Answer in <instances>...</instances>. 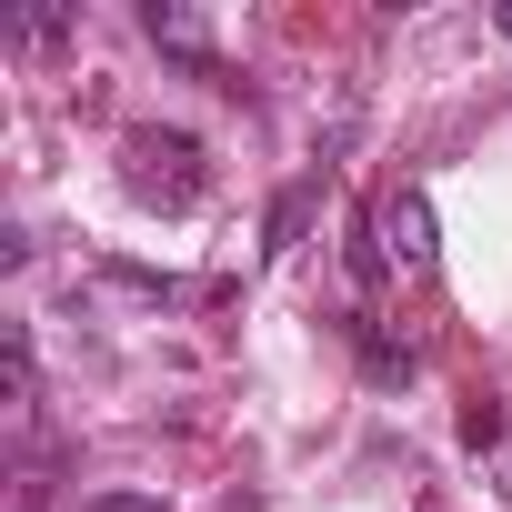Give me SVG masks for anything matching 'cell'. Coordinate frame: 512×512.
Returning <instances> with one entry per match:
<instances>
[{
	"label": "cell",
	"instance_id": "6",
	"mask_svg": "<svg viewBox=\"0 0 512 512\" xmlns=\"http://www.w3.org/2000/svg\"><path fill=\"white\" fill-rule=\"evenodd\" d=\"M462 442H472V452H482V442H502V412H492V402H472V412H462Z\"/></svg>",
	"mask_w": 512,
	"mask_h": 512
},
{
	"label": "cell",
	"instance_id": "4",
	"mask_svg": "<svg viewBox=\"0 0 512 512\" xmlns=\"http://www.w3.org/2000/svg\"><path fill=\"white\" fill-rule=\"evenodd\" d=\"M312 201H322V171H302V181L272 191V211H262V262H282V251L312 231Z\"/></svg>",
	"mask_w": 512,
	"mask_h": 512
},
{
	"label": "cell",
	"instance_id": "7",
	"mask_svg": "<svg viewBox=\"0 0 512 512\" xmlns=\"http://www.w3.org/2000/svg\"><path fill=\"white\" fill-rule=\"evenodd\" d=\"M492 21H502V41H512V0H502V11H492Z\"/></svg>",
	"mask_w": 512,
	"mask_h": 512
},
{
	"label": "cell",
	"instance_id": "2",
	"mask_svg": "<svg viewBox=\"0 0 512 512\" xmlns=\"http://www.w3.org/2000/svg\"><path fill=\"white\" fill-rule=\"evenodd\" d=\"M141 31H151L161 51H181V61H191L201 81H221V91H241V81H231V71L211 61V31H201V11H181V0H151V11H141Z\"/></svg>",
	"mask_w": 512,
	"mask_h": 512
},
{
	"label": "cell",
	"instance_id": "3",
	"mask_svg": "<svg viewBox=\"0 0 512 512\" xmlns=\"http://www.w3.org/2000/svg\"><path fill=\"white\" fill-rule=\"evenodd\" d=\"M382 231H392V262H402V272H432L442 241H432V201H422V191H392V201H382Z\"/></svg>",
	"mask_w": 512,
	"mask_h": 512
},
{
	"label": "cell",
	"instance_id": "1",
	"mask_svg": "<svg viewBox=\"0 0 512 512\" xmlns=\"http://www.w3.org/2000/svg\"><path fill=\"white\" fill-rule=\"evenodd\" d=\"M121 181H131V201L191 211V201H201V141H191V131H131V141H121Z\"/></svg>",
	"mask_w": 512,
	"mask_h": 512
},
{
	"label": "cell",
	"instance_id": "5",
	"mask_svg": "<svg viewBox=\"0 0 512 512\" xmlns=\"http://www.w3.org/2000/svg\"><path fill=\"white\" fill-rule=\"evenodd\" d=\"M81 512H171L161 492H81Z\"/></svg>",
	"mask_w": 512,
	"mask_h": 512
}]
</instances>
